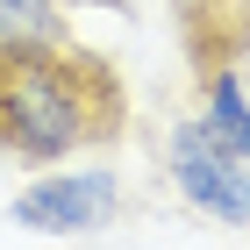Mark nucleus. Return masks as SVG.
<instances>
[{
  "label": "nucleus",
  "instance_id": "obj_2",
  "mask_svg": "<svg viewBox=\"0 0 250 250\" xmlns=\"http://www.w3.org/2000/svg\"><path fill=\"white\" fill-rule=\"evenodd\" d=\"M157 150H165V179L179 186L186 208H200L208 222H222V229H250V157L222 150V143L200 129V115L165 122Z\"/></svg>",
  "mask_w": 250,
  "mask_h": 250
},
{
  "label": "nucleus",
  "instance_id": "obj_6",
  "mask_svg": "<svg viewBox=\"0 0 250 250\" xmlns=\"http://www.w3.org/2000/svg\"><path fill=\"white\" fill-rule=\"evenodd\" d=\"M0 43H72L64 0H0Z\"/></svg>",
  "mask_w": 250,
  "mask_h": 250
},
{
  "label": "nucleus",
  "instance_id": "obj_7",
  "mask_svg": "<svg viewBox=\"0 0 250 250\" xmlns=\"http://www.w3.org/2000/svg\"><path fill=\"white\" fill-rule=\"evenodd\" d=\"M64 7H129V0H64Z\"/></svg>",
  "mask_w": 250,
  "mask_h": 250
},
{
  "label": "nucleus",
  "instance_id": "obj_4",
  "mask_svg": "<svg viewBox=\"0 0 250 250\" xmlns=\"http://www.w3.org/2000/svg\"><path fill=\"white\" fill-rule=\"evenodd\" d=\"M172 29L193 79L214 64H250V0H172Z\"/></svg>",
  "mask_w": 250,
  "mask_h": 250
},
{
  "label": "nucleus",
  "instance_id": "obj_5",
  "mask_svg": "<svg viewBox=\"0 0 250 250\" xmlns=\"http://www.w3.org/2000/svg\"><path fill=\"white\" fill-rule=\"evenodd\" d=\"M200 93V129L222 143V150L250 157V93H243V64H214V72L193 79Z\"/></svg>",
  "mask_w": 250,
  "mask_h": 250
},
{
  "label": "nucleus",
  "instance_id": "obj_3",
  "mask_svg": "<svg viewBox=\"0 0 250 250\" xmlns=\"http://www.w3.org/2000/svg\"><path fill=\"white\" fill-rule=\"evenodd\" d=\"M122 208H129V193H122L115 165H79V172H36L15 193L7 214L21 229H36V236H93Z\"/></svg>",
  "mask_w": 250,
  "mask_h": 250
},
{
  "label": "nucleus",
  "instance_id": "obj_1",
  "mask_svg": "<svg viewBox=\"0 0 250 250\" xmlns=\"http://www.w3.org/2000/svg\"><path fill=\"white\" fill-rule=\"evenodd\" d=\"M129 86L93 43H0V157L64 165L79 150H122Z\"/></svg>",
  "mask_w": 250,
  "mask_h": 250
}]
</instances>
